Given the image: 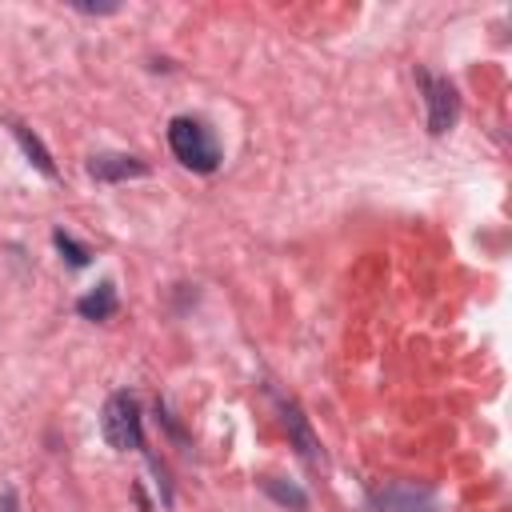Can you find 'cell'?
Returning a JSON list of instances; mask_svg holds the SVG:
<instances>
[{"mask_svg":"<svg viewBox=\"0 0 512 512\" xmlns=\"http://www.w3.org/2000/svg\"><path fill=\"white\" fill-rule=\"evenodd\" d=\"M168 148H172V156L184 164V168H192V172H216L220 168V144H216V136H212V128L204 124V120H192V116H176L172 124H168Z\"/></svg>","mask_w":512,"mask_h":512,"instance_id":"6da1fadb","label":"cell"},{"mask_svg":"<svg viewBox=\"0 0 512 512\" xmlns=\"http://www.w3.org/2000/svg\"><path fill=\"white\" fill-rule=\"evenodd\" d=\"M100 432H104V440H108L116 452L144 448V416H140L136 396L112 392L108 404H104V412H100Z\"/></svg>","mask_w":512,"mask_h":512,"instance_id":"7a4b0ae2","label":"cell"},{"mask_svg":"<svg viewBox=\"0 0 512 512\" xmlns=\"http://www.w3.org/2000/svg\"><path fill=\"white\" fill-rule=\"evenodd\" d=\"M416 80H420V88H424V108H428V132L432 136H444L452 124H456V116H460V96H456V88L444 80V76H432V72H416Z\"/></svg>","mask_w":512,"mask_h":512,"instance_id":"3957f363","label":"cell"},{"mask_svg":"<svg viewBox=\"0 0 512 512\" xmlns=\"http://www.w3.org/2000/svg\"><path fill=\"white\" fill-rule=\"evenodd\" d=\"M380 512H436V496L416 480H392L376 492Z\"/></svg>","mask_w":512,"mask_h":512,"instance_id":"277c9868","label":"cell"},{"mask_svg":"<svg viewBox=\"0 0 512 512\" xmlns=\"http://www.w3.org/2000/svg\"><path fill=\"white\" fill-rule=\"evenodd\" d=\"M144 172H148V164L140 156H128V152H100L88 160V176L100 184H120V180H132Z\"/></svg>","mask_w":512,"mask_h":512,"instance_id":"5b68a950","label":"cell"},{"mask_svg":"<svg viewBox=\"0 0 512 512\" xmlns=\"http://www.w3.org/2000/svg\"><path fill=\"white\" fill-rule=\"evenodd\" d=\"M284 428H288L296 452H300L308 464H320V444H316V436H312V428H308V420H304V412H300L296 404H284Z\"/></svg>","mask_w":512,"mask_h":512,"instance_id":"8992f818","label":"cell"},{"mask_svg":"<svg viewBox=\"0 0 512 512\" xmlns=\"http://www.w3.org/2000/svg\"><path fill=\"white\" fill-rule=\"evenodd\" d=\"M116 308H120V300H116V288L104 280V284H96L88 296H80L76 300V312L84 316V320H112L116 316Z\"/></svg>","mask_w":512,"mask_h":512,"instance_id":"52a82bcc","label":"cell"},{"mask_svg":"<svg viewBox=\"0 0 512 512\" xmlns=\"http://www.w3.org/2000/svg\"><path fill=\"white\" fill-rule=\"evenodd\" d=\"M8 128H12V136H16V144L24 148V156H28V160H32V164H36V168H40L44 176H56V164H52V156H48V148L40 144V136H36V132H28V128H24V124H16V120H12Z\"/></svg>","mask_w":512,"mask_h":512,"instance_id":"ba28073f","label":"cell"},{"mask_svg":"<svg viewBox=\"0 0 512 512\" xmlns=\"http://www.w3.org/2000/svg\"><path fill=\"white\" fill-rule=\"evenodd\" d=\"M264 492H268L276 504H288V508H296V512H304V508H308V496H304L296 484H280L276 476H268V480H264Z\"/></svg>","mask_w":512,"mask_h":512,"instance_id":"9c48e42d","label":"cell"},{"mask_svg":"<svg viewBox=\"0 0 512 512\" xmlns=\"http://www.w3.org/2000/svg\"><path fill=\"white\" fill-rule=\"evenodd\" d=\"M52 244H56V248L64 252V260H68L72 268H84V264H88V256H92V252H88V248H84L80 240H72V236H68L64 228H56V232H52Z\"/></svg>","mask_w":512,"mask_h":512,"instance_id":"30bf717a","label":"cell"},{"mask_svg":"<svg viewBox=\"0 0 512 512\" xmlns=\"http://www.w3.org/2000/svg\"><path fill=\"white\" fill-rule=\"evenodd\" d=\"M0 512H20V508H16V492H12V488H0Z\"/></svg>","mask_w":512,"mask_h":512,"instance_id":"8fae6325","label":"cell"},{"mask_svg":"<svg viewBox=\"0 0 512 512\" xmlns=\"http://www.w3.org/2000/svg\"><path fill=\"white\" fill-rule=\"evenodd\" d=\"M80 12H116L120 4H76Z\"/></svg>","mask_w":512,"mask_h":512,"instance_id":"7c38bea8","label":"cell"}]
</instances>
